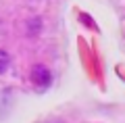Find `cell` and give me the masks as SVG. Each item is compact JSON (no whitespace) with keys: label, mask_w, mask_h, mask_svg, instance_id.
Wrapping results in <instances>:
<instances>
[{"label":"cell","mask_w":125,"mask_h":123,"mask_svg":"<svg viewBox=\"0 0 125 123\" xmlns=\"http://www.w3.org/2000/svg\"><path fill=\"white\" fill-rule=\"evenodd\" d=\"M31 79H33V84H36L38 88H48L50 81H52V73H50L44 65H36L33 71H31Z\"/></svg>","instance_id":"1"},{"label":"cell","mask_w":125,"mask_h":123,"mask_svg":"<svg viewBox=\"0 0 125 123\" xmlns=\"http://www.w3.org/2000/svg\"><path fill=\"white\" fill-rule=\"evenodd\" d=\"M9 65H10V56H9V52H6V50H0V75L9 69Z\"/></svg>","instance_id":"2"}]
</instances>
